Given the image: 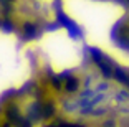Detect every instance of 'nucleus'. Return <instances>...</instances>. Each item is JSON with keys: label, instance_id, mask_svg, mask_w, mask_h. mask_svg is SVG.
<instances>
[{"label": "nucleus", "instance_id": "nucleus-1", "mask_svg": "<svg viewBox=\"0 0 129 127\" xmlns=\"http://www.w3.org/2000/svg\"><path fill=\"white\" fill-rule=\"evenodd\" d=\"M61 8L84 31L88 45L99 48L118 64L129 68V53L111 41L113 26L126 13L122 5L99 0H61Z\"/></svg>", "mask_w": 129, "mask_h": 127}, {"label": "nucleus", "instance_id": "nucleus-2", "mask_svg": "<svg viewBox=\"0 0 129 127\" xmlns=\"http://www.w3.org/2000/svg\"><path fill=\"white\" fill-rule=\"evenodd\" d=\"M40 46L50 60L53 71L61 73L80 66L83 61V48L71 38L68 31L61 28L46 33L40 41Z\"/></svg>", "mask_w": 129, "mask_h": 127}]
</instances>
